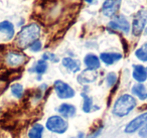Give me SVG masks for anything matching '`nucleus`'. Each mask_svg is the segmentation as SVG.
<instances>
[{"mask_svg": "<svg viewBox=\"0 0 147 138\" xmlns=\"http://www.w3.org/2000/svg\"><path fill=\"white\" fill-rule=\"evenodd\" d=\"M45 127L49 131L57 134H63L69 129V123L67 119L59 115H53L47 118L45 122Z\"/></svg>", "mask_w": 147, "mask_h": 138, "instance_id": "nucleus-3", "label": "nucleus"}, {"mask_svg": "<svg viewBox=\"0 0 147 138\" xmlns=\"http://www.w3.org/2000/svg\"><path fill=\"white\" fill-rule=\"evenodd\" d=\"M42 60L43 61H51L53 63H57L59 61V59L57 57V55L55 53H45L42 55Z\"/></svg>", "mask_w": 147, "mask_h": 138, "instance_id": "nucleus-24", "label": "nucleus"}, {"mask_svg": "<svg viewBox=\"0 0 147 138\" xmlns=\"http://www.w3.org/2000/svg\"><path fill=\"white\" fill-rule=\"evenodd\" d=\"M29 49H30L32 53H37V51H39L41 49H42V43H41L40 41H35L34 43H32V45H30V47H28Z\"/></svg>", "mask_w": 147, "mask_h": 138, "instance_id": "nucleus-25", "label": "nucleus"}, {"mask_svg": "<svg viewBox=\"0 0 147 138\" xmlns=\"http://www.w3.org/2000/svg\"><path fill=\"white\" fill-rule=\"evenodd\" d=\"M86 137V135H85L84 132H79L78 135H77V138H85Z\"/></svg>", "mask_w": 147, "mask_h": 138, "instance_id": "nucleus-28", "label": "nucleus"}, {"mask_svg": "<svg viewBox=\"0 0 147 138\" xmlns=\"http://www.w3.org/2000/svg\"><path fill=\"white\" fill-rule=\"evenodd\" d=\"M135 55L141 62H147V43L135 51Z\"/></svg>", "mask_w": 147, "mask_h": 138, "instance_id": "nucleus-21", "label": "nucleus"}, {"mask_svg": "<svg viewBox=\"0 0 147 138\" xmlns=\"http://www.w3.org/2000/svg\"><path fill=\"white\" fill-rule=\"evenodd\" d=\"M83 97V107L82 110L85 113H91L93 111V99L91 97H89L86 93L81 94Z\"/></svg>", "mask_w": 147, "mask_h": 138, "instance_id": "nucleus-20", "label": "nucleus"}, {"mask_svg": "<svg viewBox=\"0 0 147 138\" xmlns=\"http://www.w3.org/2000/svg\"><path fill=\"white\" fill-rule=\"evenodd\" d=\"M0 33L5 37L6 41H10L14 37V25L8 20H4L0 22Z\"/></svg>", "mask_w": 147, "mask_h": 138, "instance_id": "nucleus-12", "label": "nucleus"}, {"mask_svg": "<svg viewBox=\"0 0 147 138\" xmlns=\"http://www.w3.org/2000/svg\"><path fill=\"white\" fill-rule=\"evenodd\" d=\"M85 1H86V2H88V3H93V1H94V0H85Z\"/></svg>", "mask_w": 147, "mask_h": 138, "instance_id": "nucleus-29", "label": "nucleus"}, {"mask_svg": "<svg viewBox=\"0 0 147 138\" xmlns=\"http://www.w3.org/2000/svg\"><path fill=\"white\" fill-rule=\"evenodd\" d=\"M102 129H103V126H101V127H99L97 130H95L93 133H91L90 135H89L88 138H97L99 135L101 134V132H102Z\"/></svg>", "mask_w": 147, "mask_h": 138, "instance_id": "nucleus-27", "label": "nucleus"}, {"mask_svg": "<svg viewBox=\"0 0 147 138\" xmlns=\"http://www.w3.org/2000/svg\"><path fill=\"white\" fill-rule=\"evenodd\" d=\"M10 90H11V94H12L16 99H20V98H22L23 92H24L22 85H20V84H18V83H15L11 86Z\"/></svg>", "mask_w": 147, "mask_h": 138, "instance_id": "nucleus-22", "label": "nucleus"}, {"mask_svg": "<svg viewBox=\"0 0 147 138\" xmlns=\"http://www.w3.org/2000/svg\"><path fill=\"white\" fill-rule=\"evenodd\" d=\"M117 82V75L116 73H113V72H111V73H109L108 75H107L106 77V83H107V86L108 87H113V86L116 84Z\"/></svg>", "mask_w": 147, "mask_h": 138, "instance_id": "nucleus-23", "label": "nucleus"}, {"mask_svg": "<svg viewBox=\"0 0 147 138\" xmlns=\"http://www.w3.org/2000/svg\"><path fill=\"white\" fill-rule=\"evenodd\" d=\"M5 62L9 67H20L26 62V55L18 51H9L5 57Z\"/></svg>", "mask_w": 147, "mask_h": 138, "instance_id": "nucleus-8", "label": "nucleus"}, {"mask_svg": "<svg viewBox=\"0 0 147 138\" xmlns=\"http://www.w3.org/2000/svg\"><path fill=\"white\" fill-rule=\"evenodd\" d=\"M99 59L107 66H111L113 64L117 63L122 59V55L119 53H102Z\"/></svg>", "mask_w": 147, "mask_h": 138, "instance_id": "nucleus-15", "label": "nucleus"}, {"mask_svg": "<svg viewBox=\"0 0 147 138\" xmlns=\"http://www.w3.org/2000/svg\"><path fill=\"white\" fill-rule=\"evenodd\" d=\"M59 113V116H61L65 119H69L76 115L77 113V108L74 105L69 103H63L61 105H59V109H57Z\"/></svg>", "mask_w": 147, "mask_h": 138, "instance_id": "nucleus-11", "label": "nucleus"}, {"mask_svg": "<svg viewBox=\"0 0 147 138\" xmlns=\"http://www.w3.org/2000/svg\"><path fill=\"white\" fill-rule=\"evenodd\" d=\"M61 64L67 70L71 73H78L81 70V64L78 60H74L71 57H63L61 60Z\"/></svg>", "mask_w": 147, "mask_h": 138, "instance_id": "nucleus-16", "label": "nucleus"}, {"mask_svg": "<svg viewBox=\"0 0 147 138\" xmlns=\"http://www.w3.org/2000/svg\"><path fill=\"white\" fill-rule=\"evenodd\" d=\"M146 123H147V111L140 114V115H138L133 120H131L126 125L124 132L127 134H133L135 132L139 131Z\"/></svg>", "mask_w": 147, "mask_h": 138, "instance_id": "nucleus-6", "label": "nucleus"}, {"mask_svg": "<svg viewBox=\"0 0 147 138\" xmlns=\"http://www.w3.org/2000/svg\"><path fill=\"white\" fill-rule=\"evenodd\" d=\"M84 64L87 67V69L91 70V71H97L101 67L100 59L94 53H88L84 57Z\"/></svg>", "mask_w": 147, "mask_h": 138, "instance_id": "nucleus-13", "label": "nucleus"}, {"mask_svg": "<svg viewBox=\"0 0 147 138\" xmlns=\"http://www.w3.org/2000/svg\"><path fill=\"white\" fill-rule=\"evenodd\" d=\"M97 79L96 71H91V70L86 69L81 73V75L78 76V82L81 85H86L95 82Z\"/></svg>", "mask_w": 147, "mask_h": 138, "instance_id": "nucleus-14", "label": "nucleus"}, {"mask_svg": "<svg viewBox=\"0 0 147 138\" xmlns=\"http://www.w3.org/2000/svg\"><path fill=\"white\" fill-rule=\"evenodd\" d=\"M145 33L147 34V27H145Z\"/></svg>", "mask_w": 147, "mask_h": 138, "instance_id": "nucleus-30", "label": "nucleus"}, {"mask_svg": "<svg viewBox=\"0 0 147 138\" xmlns=\"http://www.w3.org/2000/svg\"><path fill=\"white\" fill-rule=\"evenodd\" d=\"M53 88H55L57 96L61 100L71 99V98H74L75 95H76L75 90H74L69 84L65 83V82L61 81V80H57V81L53 83Z\"/></svg>", "mask_w": 147, "mask_h": 138, "instance_id": "nucleus-5", "label": "nucleus"}, {"mask_svg": "<svg viewBox=\"0 0 147 138\" xmlns=\"http://www.w3.org/2000/svg\"><path fill=\"white\" fill-rule=\"evenodd\" d=\"M147 24V10L141 9L134 15L132 22V34L139 37L145 29Z\"/></svg>", "mask_w": 147, "mask_h": 138, "instance_id": "nucleus-4", "label": "nucleus"}, {"mask_svg": "<svg viewBox=\"0 0 147 138\" xmlns=\"http://www.w3.org/2000/svg\"><path fill=\"white\" fill-rule=\"evenodd\" d=\"M131 92H132L133 95H135L137 98H139L142 101L147 99V89L143 84L141 83L135 84L132 87V89H131Z\"/></svg>", "mask_w": 147, "mask_h": 138, "instance_id": "nucleus-17", "label": "nucleus"}, {"mask_svg": "<svg viewBox=\"0 0 147 138\" xmlns=\"http://www.w3.org/2000/svg\"><path fill=\"white\" fill-rule=\"evenodd\" d=\"M40 35V26L37 23H29L21 28L15 39L16 45L21 49L29 47Z\"/></svg>", "mask_w": 147, "mask_h": 138, "instance_id": "nucleus-1", "label": "nucleus"}, {"mask_svg": "<svg viewBox=\"0 0 147 138\" xmlns=\"http://www.w3.org/2000/svg\"><path fill=\"white\" fill-rule=\"evenodd\" d=\"M45 127L40 123H35L32 125V127L28 130L27 136L28 138H42Z\"/></svg>", "mask_w": 147, "mask_h": 138, "instance_id": "nucleus-18", "label": "nucleus"}, {"mask_svg": "<svg viewBox=\"0 0 147 138\" xmlns=\"http://www.w3.org/2000/svg\"><path fill=\"white\" fill-rule=\"evenodd\" d=\"M138 134L141 138H147V123L145 124V125L143 126L140 130H139Z\"/></svg>", "mask_w": 147, "mask_h": 138, "instance_id": "nucleus-26", "label": "nucleus"}, {"mask_svg": "<svg viewBox=\"0 0 147 138\" xmlns=\"http://www.w3.org/2000/svg\"><path fill=\"white\" fill-rule=\"evenodd\" d=\"M136 105L137 101L132 95L124 94V95H121L118 99H116L112 108V113L116 117H125L134 110Z\"/></svg>", "mask_w": 147, "mask_h": 138, "instance_id": "nucleus-2", "label": "nucleus"}, {"mask_svg": "<svg viewBox=\"0 0 147 138\" xmlns=\"http://www.w3.org/2000/svg\"><path fill=\"white\" fill-rule=\"evenodd\" d=\"M47 63L41 59L36 62V64L29 70V72H31V73H36V74H38V75H42V74H45V72H47Z\"/></svg>", "mask_w": 147, "mask_h": 138, "instance_id": "nucleus-19", "label": "nucleus"}, {"mask_svg": "<svg viewBox=\"0 0 147 138\" xmlns=\"http://www.w3.org/2000/svg\"><path fill=\"white\" fill-rule=\"evenodd\" d=\"M121 0H105L102 6V13L107 17H113L118 12Z\"/></svg>", "mask_w": 147, "mask_h": 138, "instance_id": "nucleus-9", "label": "nucleus"}, {"mask_svg": "<svg viewBox=\"0 0 147 138\" xmlns=\"http://www.w3.org/2000/svg\"><path fill=\"white\" fill-rule=\"evenodd\" d=\"M108 27L114 30L122 31L126 34L130 31V23L124 15H116L114 19L108 23Z\"/></svg>", "mask_w": 147, "mask_h": 138, "instance_id": "nucleus-7", "label": "nucleus"}, {"mask_svg": "<svg viewBox=\"0 0 147 138\" xmlns=\"http://www.w3.org/2000/svg\"><path fill=\"white\" fill-rule=\"evenodd\" d=\"M132 77L138 83L143 84L147 80V68H145L142 65H134Z\"/></svg>", "mask_w": 147, "mask_h": 138, "instance_id": "nucleus-10", "label": "nucleus"}]
</instances>
